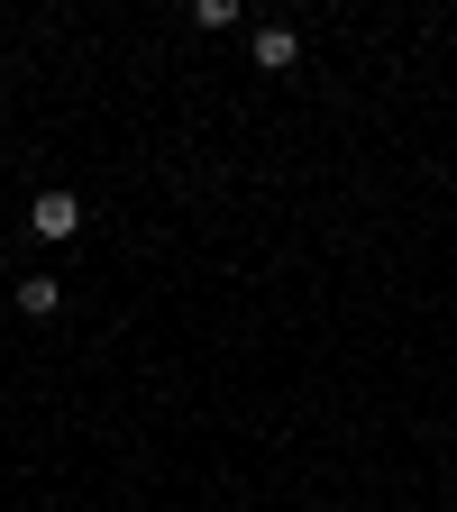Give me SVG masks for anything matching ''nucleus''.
Wrapping results in <instances>:
<instances>
[{
  "label": "nucleus",
  "instance_id": "nucleus-3",
  "mask_svg": "<svg viewBox=\"0 0 457 512\" xmlns=\"http://www.w3.org/2000/svg\"><path fill=\"white\" fill-rule=\"evenodd\" d=\"M293 55H302L293 28H256V64H266V74H293Z\"/></svg>",
  "mask_w": 457,
  "mask_h": 512
},
{
  "label": "nucleus",
  "instance_id": "nucleus-2",
  "mask_svg": "<svg viewBox=\"0 0 457 512\" xmlns=\"http://www.w3.org/2000/svg\"><path fill=\"white\" fill-rule=\"evenodd\" d=\"M10 302H19V320H55L64 284H55V275H19V293H10Z\"/></svg>",
  "mask_w": 457,
  "mask_h": 512
},
{
  "label": "nucleus",
  "instance_id": "nucleus-1",
  "mask_svg": "<svg viewBox=\"0 0 457 512\" xmlns=\"http://www.w3.org/2000/svg\"><path fill=\"white\" fill-rule=\"evenodd\" d=\"M28 229H37L46 247H64V238H83V202H74V192H37V211H28Z\"/></svg>",
  "mask_w": 457,
  "mask_h": 512
}]
</instances>
